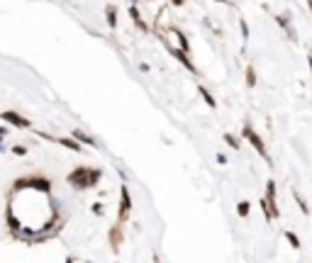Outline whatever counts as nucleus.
Wrapping results in <instances>:
<instances>
[{"instance_id": "f257e3e1", "label": "nucleus", "mask_w": 312, "mask_h": 263, "mask_svg": "<svg viewBox=\"0 0 312 263\" xmlns=\"http://www.w3.org/2000/svg\"><path fill=\"white\" fill-rule=\"evenodd\" d=\"M100 181H103V173H100V168H95V166H78V168H73V171L66 176V185H68L73 193L93 190V188L100 185Z\"/></svg>"}, {"instance_id": "f03ea898", "label": "nucleus", "mask_w": 312, "mask_h": 263, "mask_svg": "<svg viewBox=\"0 0 312 263\" xmlns=\"http://www.w3.org/2000/svg\"><path fill=\"white\" fill-rule=\"evenodd\" d=\"M242 139H244V141H249L251 149H254V151H256L263 161H266V166H273V158H271V154H268V146H266L263 136L251 127V122H244V127H242Z\"/></svg>"}, {"instance_id": "7ed1b4c3", "label": "nucleus", "mask_w": 312, "mask_h": 263, "mask_svg": "<svg viewBox=\"0 0 312 263\" xmlns=\"http://www.w3.org/2000/svg\"><path fill=\"white\" fill-rule=\"evenodd\" d=\"M0 122H5L10 130H20V132L32 130V122H29L25 115H20L17 110H2V112H0Z\"/></svg>"}, {"instance_id": "20e7f679", "label": "nucleus", "mask_w": 312, "mask_h": 263, "mask_svg": "<svg viewBox=\"0 0 312 263\" xmlns=\"http://www.w3.org/2000/svg\"><path fill=\"white\" fill-rule=\"evenodd\" d=\"M263 200L268 205V214H271V222H276L281 217V207H278V185L276 181H266V193H263Z\"/></svg>"}, {"instance_id": "39448f33", "label": "nucleus", "mask_w": 312, "mask_h": 263, "mask_svg": "<svg viewBox=\"0 0 312 263\" xmlns=\"http://www.w3.org/2000/svg\"><path fill=\"white\" fill-rule=\"evenodd\" d=\"M166 52H169V54H171V56H173V59H176L178 64L183 66V68H186L188 73H195V76H198V68H195V64H193L190 54H186V52H181V49H173V47H166Z\"/></svg>"}, {"instance_id": "423d86ee", "label": "nucleus", "mask_w": 312, "mask_h": 263, "mask_svg": "<svg viewBox=\"0 0 312 263\" xmlns=\"http://www.w3.org/2000/svg\"><path fill=\"white\" fill-rule=\"evenodd\" d=\"M71 136H73L81 146H88V149H98V146H100V144L95 141V136H93V134H88L83 127H73V130H71Z\"/></svg>"}, {"instance_id": "0eeeda50", "label": "nucleus", "mask_w": 312, "mask_h": 263, "mask_svg": "<svg viewBox=\"0 0 312 263\" xmlns=\"http://www.w3.org/2000/svg\"><path fill=\"white\" fill-rule=\"evenodd\" d=\"M276 22H278V27L285 32V37H288L290 42H298V32H295V27H293V22H290V15H288V12L276 15Z\"/></svg>"}, {"instance_id": "6e6552de", "label": "nucleus", "mask_w": 312, "mask_h": 263, "mask_svg": "<svg viewBox=\"0 0 312 263\" xmlns=\"http://www.w3.org/2000/svg\"><path fill=\"white\" fill-rule=\"evenodd\" d=\"M59 149H66V151H71V154H83V146L73 139V136H61V134H57V141H54Z\"/></svg>"}, {"instance_id": "1a4fd4ad", "label": "nucleus", "mask_w": 312, "mask_h": 263, "mask_svg": "<svg viewBox=\"0 0 312 263\" xmlns=\"http://www.w3.org/2000/svg\"><path fill=\"white\" fill-rule=\"evenodd\" d=\"M103 15H105V22H108L110 29H117V27H120V12H117V5H105Z\"/></svg>"}, {"instance_id": "9d476101", "label": "nucleus", "mask_w": 312, "mask_h": 263, "mask_svg": "<svg viewBox=\"0 0 312 263\" xmlns=\"http://www.w3.org/2000/svg\"><path fill=\"white\" fill-rule=\"evenodd\" d=\"M90 214H93V217H105V214H108V200L103 195L90 202Z\"/></svg>"}, {"instance_id": "9b49d317", "label": "nucleus", "mask_w": 312, "mask_h": 263, "mask_svg": "<svg viewBox=\"0 0 312 263\" xmlns=\"http://www.w3.org/2000/svg\"><path fill=\"white\" fill-rule=\"evenodd\" d=\"M195 90H198V95L205 100V105H207V107H212V110L217 107V100H215V95L207 90V85H195Z\"/></svg>"}, {"instance_id": "f8f14e48", "label": "nucleus", "mask_w": 312, "mask_h": 263, "mask_svg": "<svg viewBox=\"0 0 312 263\" xmlns=\"http://www.w3.org/2000/svg\"><path fill=\"white\" fill-rule=\"evenodd\" d=\"M244 83H247V88H256V83H258V76H256V68L254 66H247L244 68Z\"/></svg>"}, {"instance_id": "ddd939ff", "label": "nucleus", "mask_w": 312, "mask_h": 263, "mask_svg": "<svg viewBox=\"0 0 312 263\" xmlns=\"http://www.w3.org/2000/svg\"><path fill=\"white\" fill-rule=\"evenodd\" d=\"M225 141H227V146H229V149H234V151H239V149H242V139H239L237 134H229V132H227V134H225Z\"/></svg>"}, {"instance_id": "4468645a", "label": "nucleus", "mask_w": 312, "mask_h": 263, "mask_svg": "<svg viewBox=\"0 0 312 263\" xmlns=\"http://www.w3.org/2000/svg\"><path fill=\"white\" fill-rule=\"evenodd\" d=\"M237 214L242 217V219H247L251 214V202L249 200H242V202H237Z\"/></svg>"}, {"instance_id": "2eb2a0df", "label": "nucleus", "mask_w": 312, "mask_h": 263, "mask_svg": "<svg viewBox=\"0 0 312 263\" xmlns=\"http://www.w3.org/2000/svg\"><path fill=\"white\" fill-rule=\"evenodd\" d=\"M285 241H288V244H290V246H293V249H295V251H298V249H300V246H303V244H300V237H298V234H295V232H290V229H288V232H285Z\"/></svg>"}, {"instance_id": "dca6fc26", "label": "nucleus", "mask_w": 312, "mask_h": 263, "mask_svg": "<svg viewBox=\"0 0 312 263\" xmlns=\"http://www.w3.org/2000/svg\"><path fill=\"white\" fill-rule=\"evenodd\" d=\"M293 197H295V202H298V207H300V210H303V214H310V205H308V202H305V197L300 195V193H298V190H293Z\"/></svg>"}, {"instance_id": "f3484780", "label": "nucleus", "mask_w": 312, "mask_h": 263, "mask_svg": "<svg viewBox=\"0 0 312 263\" xmlns=\"http://www.w3.org/2000/svg\"><path fill=\"white\" fill-rule=\"evenodd\" d=\"M239 32H242V39L247 42V39H249V25H247V20H244V17L239 20Z\"/></svg>"}, {"instance_id": "a211bd4d", "label": "nucleus", "mask_w": 312, "mask_h": 263, "mask_svg": "<svg viewBox=\"0 0 312 263\" xmlns=\"http://www.w3.org/2000/svg\"><path fill=\"white\" fill-rule=\"evenodd\" d=\"M215 158H217V163H220V166H225V163H227V156H225V154H217Z\"/></svg>"}, {"instance_id": "6ab92c4d", "label": "nucleus", "mask_w": 312, "mask_h": 263, "mask_svg": "<svg viewBox=\"0 0 312 263\" xmlns=\"http://www.w3.org/2000/svg\"><path fill=\"white\" fill-rule=\"evenodd\" d=\"M169 2H171L173 7H183V5H186V0H169Z\"/></svg>"}, {"instance_id": "aec40b11", "label": "nucleus", "mask_w": 312, "mask_h": 263, "mask_svg": "<svg viewBox=\"0 0 312 263\" xmlns=\"http://www.w3.org/2000/svg\"><path fill=\"white\" fill-rule=\"evenodd\" d=\"M308 66H310V73H312V54L308 56Z\"/></svg>"}, {"instance_id": "412c9836", "label": "nucleus", "mask_w": 312, "mask_h": 263, "mask_svg": "<svg viewBox=\"0 0 312 263\" xmlns=\"http://www.w3.org/2000/svg\"><path fill=\"white\" fill-rule=\"evenodd\" d=\"M215 2H220V5H229V0H215Z\"/></svg>"}, {"instance_id": "4be33fe9", "label": "nucleus", "mask_w": 312, "mask_h": 263, "mask_svg": "<svg viewBox=\"0 0 312 263\" xmlns=\"http://www.w3.org/2000/svg\"><path fill=\"white\" fill-rule=\"evenodd\" d=\"M308 7H310V12H312V0H308Z\"/></svg>"}]
</instances>
